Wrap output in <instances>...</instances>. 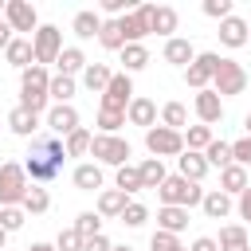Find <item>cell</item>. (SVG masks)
Masks as SVG:
<instances>
[{
	"label": "cell",
	"mask_w": 251,
	"mask_h": 251,
	"mask_svg": "<svg viewBox=\"0 0 251 251\" xmlns=\"http://www.w3.org/2000/svg\"><path fill=\"white\" fill-rule=\"evenodd\" d=\"M63 161H67L63 141L51 137V133H39V137H31V153L24 157V173H27V180L47 184V180H55L63 173Z\"/></svg>",
	"instance_id": "1"
},
{
	"label": "cell",
	"mask_w": 251,
	"mask_h": 251,
	"mask_svg": "<svg viewBox=\"0 0 251 251\" xmlns=\"http://www.w3.org/2000/svg\"><path fill=\"white\" fill-rule=\"evenodd\" d=\"M47 82H51V75L39 63H31L27 71H20V110H27V114L39 118L47 110Z\"/></svg>",
	"instance_id": "2"
},
{
	"label": "cell",
	"mask_w": 251,
	"mask_h": 251,
	"mask_svg": "<svg viewBox=\"0 0 251 251\" xmlns=\"http://www.w3.org/2000/svg\"><path fill=\"white\" fill-rule=\"evenodd\" d=\"M157 196H161V204H169V208H200L204 188H200L196 180H184V176L176 173V176H165V180H161Z\"/></svg>",
	"instance_id": "3"
},
{
	"label": "cell",
	"mask_w": 251,
	"mask_h": 251,
	"mask_svg": "<svg viewBox=\"0 0 251 251\" xmlns=\"http://www.w3.org/2000/svg\"><path fill=\"white\" fill-rule=\"evenodd\" d=\"M27 173L20 161H4L0 165V208H20L27 196Z\"/></svg>",
	"instance_id": "4"
},
{
	"label": "cell",
	"mask_w": 251,
	"mask_h": 251,
	"mask_svg": "<svg viewBox=\"0 0 251 251\" xmlns=\"http://www.w3.org/2000/svg\"><path fill=\"white\" fill-rule=\"evenodd\" d=\"M212 90H216L220 98L243 94V90H247V71H243L235 59H220V63H216V75H212Z\"/></svg>",
	"instance_id": "5"
},
{
	"label": "cell",
	"mask_w": 251,
	"mask_h": 251,
	"mask_svg": "<svg viewBox=\"0 0 251 251\" xmlns=\"http://www.w3.org/2000/svg\"><path fill=\"white\" fill-rule=\"evenodd\" d=\"M90 153L98 157V165H129V141L118 133H94L90 137Z\"/></svg>",
	"instance_id": "6"
},
{
	"label": "cell",
	"mask_w": 251,
	"mask_h": 251,
	"mask_svg": "<svg viewBox=\"0 0 251 251\" xmlns=\"http://www.w3.org/2000/svg\"><path fill=\"white\" fill-rule=\"evenodd\" d=\"M31 51H35V63H39V67L55 63L59 51H63V31H59L55 24H39L35 35H31Z\"/></svg>",
	"instance_id": "7"
},
{
	"label": "cell",
	"mask_w": 251,
	"mask_h": 251,
	"mask_svg": "<svg viewBox=\"0 0 251 251\" xmlns=\"http://www.w3.org/2000/svg\"><path fill=\"white\" fill-rule=\"evenodd\" d=\"M145 149L161 161V157H180L184 153V133H176V129H165V126H153V129H145Z\"/></svg>",
	"instance_id": "8"
},
{
	"label": "cell",
	"mask_w": 251,
	"mask_h": 251,
	"mask_svg": "<svg viewBox=\"0 0 251 251\" xmlns=\"http://www.w3.org/2000/svg\"><path fill=\"white\" fill-rule=\"evenodd\" d=\"M216 63H220L216 51H200V55L184 67V82H188L192 90H208V82H212V75H216Z\"/></svg>",
	"instance_id": "9"
},
{
	"label": "cell",
	"mask_w": 251,
	"mask_h": 251,
	"mask_svg": "<svg viewBox=\"0 0 251 251\" xmlns=\"http://www.w3.org/2000/svg\"><path fill=\"white\" fill-rule=\"evenodd\" d=\"M129 102H133V82H129V75L122 71V75H114L110 86L102 90V110H118V114H126Z\"/></svg>",
	"instance_id": "10"
},
{
	"label": "cell",
	"mask_w": 251,
	"mask_h": 251,
	"mask_svg": "<svg viewBox=\"0 0 251 251\" xmlns=\"http://www.w3.org/2000/svg\"><path fill=\"white\" fill-rule=\"evenodd\" d=\"M4 20H8L12 31H31L35 35V27H39V16L27 0H4Z\"/></svg>",
	"instance_id": "11"
},
{
	"label": "cell",
	"mask_w": 251,
	"mask_h": 251,
	"mask_svg": "<svg viewBox=\"0 0 251 251\" xmlns=\"http://www.w3.org/2000/svg\"><path fill=\"white\" fill-rule=\"evenodd\" d=\"M47 129H51V133H59V137L75 133V129H78V110H75L71 102H63V106L55 102V106L47 110Z\"/></svg>",
	"instance_id": "12"
},
{
	"label": "cell",
	"mask_w": 251,
	"mask_h": 251,
	"mask_svg": "<svg viewBox=\"0 0 251 251\" xmlns=\"http://www.w3.org/2000/svg\"><path fill=\"white\" fill-rule=\"evenodd\" d=\"M126 122H129V126H145V129H153V126H157V102L145 98V94H133V102L126 106Z\"/></svg>",
	"instance_id": "13"
},
{
	"label": "cell",
	"mask_w": 251,
	"mask_h": 251,
	"mask_svg": "<svg viewBox=\"0 0 251 251\" xmlns=\"http://www.w3.org/2000/svg\"><path fill=\"white\" fill-rule=\"evenodd\" d=\"M196 118H200V126H216L224 118V102H220V94L212 86L208 90H196Z\"/></svg>",
	"instance_id": "14"
},
{
	"label": "cell",
	"mask_w": 251,
	"mask_h": 251,
	"mask_svg": "<svg viewBox=\"0 0 251 251\" xmlns=\"http://www.w3.org/2000/svg\"><path fill=\"white\" fill-rule=\"evenodd\" d=\"M184 227H188V208H169V204H161V208H157V231L180 235Z\"/></svg>",
	"instance_id": "15"
},
{
	"label": "cell",
	"mask_w": 251,
	"mask_h": 251,
	"mask_svg": "<svg viewBox=\"0 0 251 251\" xmlns=\"http://www.w3.org/2000/svg\"><path fill=\"white\" fill-rule=\"evenodd\" d=\"M216 247H220V251H251V231L239 227V224H227V227L220 231Z\"/></svg>",
	"instance_id": "16"
},
{
	"label": "cell",
	"mask_w": 251,
	"mask_h": 251,
	"mask_svg": "<svg viewBox=\"0 0 251 251\" xmlns=\"http://www.w3.org/2000/svg\"><path fill=\"white\" fill-rule=\"evenodd\" d=\"M220 43L224 47H243L247 43V24L239 20V16H227V20H220Z\"/></svg>",
	"instance_id": "17"
},
{
	"label": "cell",
	"mask_w": 251,
	"mask_h": 251,
	"mask_svg": "<svg viewBox=\"0 0 251 251\" xmlns=\"http://www.w3.org/2000/svg\"><path fill=\"white\" fill-rule=\"evenodd\" d=\"M4 59L12 63V67H20V71H27L31 63H35V51H31V39H24V35H16L8 47H4Z\"/></svg>",
	"instance_id": "18"
},
{
	"label": "cell",
	"mask_w": 251,
	"mask_h": 251,
	"mask_svg": "<svg viewBox=\"0 0 251 251\" xmlns=\"http://www.w3.org/2000/svg\"><path fill=\"white\" fill-rule=\"evenodd\" d=\"M176 165H180V176L184 180H204L208 176V161H204V153H192V149H184L180 157H176Z\"/></svg>",
	"instance_id": "19"
},
{
	"label": "cell",
	"mask_w": 251,
	"mask_h": 251,
	"mask_svg": "<svg viewBox=\"0 0 251 251\" xmlns=\"http://www.w3.org/2000/svg\"><path fill=\"white\" fill-rule=\"evenodd\" d=\"M196 59V47L188 43V39H165V63H173V67H188Z\"/></svg>",
	"instance_id": "20"
},
{
	"label": "cell",
	"mask_w": 251,
	"mask_h": 251,
	"mask_svg": "<svg viewBox=\"0 0 251 251\" xmlns=\"http://www.w3.org/2000/svg\"><path fill=\"white\" fill-rule=\"evenodd\" d=\"M71 180H75V188H82V192H98V188H102V165H98V161H94V165L82 161Z\"/></svg>",
	"instance_id": "21"
},
{
	"label": "cell",
	"mask_w": 251,
	"mask_h": 251,
	"mask_svg": "<svg viewBox=\"0 0 251 251\" xmlns=\"http://www.w3.org/2000/svg\"><path fill=\"white\" fill-rule=\"evenodd\" d=\"M247 184H251V180H247V169H243V165H227V169H220V192L239 196Z\"/></svg>",
	"instance_id": "22"
},
{
	"label": "cell",
	"mask_w": 251,
	"mask_h": 251,
	"mask_svg": "<svg viewBox=\"0 0 251 251\" xmlns=\"http://www.w3.org/2000/svg\"><path fill=\"white\" fill-rule=\"evenodd\" d=\"M126 204H129V196H126L122 188H102V192H98V216H118V220H122Z\"/></svg>",
	"instance_id": "23"
},
{
	"label": "cell",
	"mask_w": 251,
	"mask_h": 251,
	"mask_svg": "<svg viewBox=\"0 0 251 251\" xmlns=\"http://www.w3.org/2000/svg\"><path fill=\"white\" fill-rule=\"evenodd\" d=\"M200 208H204V216H208V220H227V212H231V196H227V192H220V188H212V192H204Z\"/></svg>",
	"instance_id": "24"
},
{
	"label": "cell",
	"mask_w": 251,
	"mask_h": 251,
	"mask_svg": "<svg viewBox=\"0 0 251 251\" xmlns=\"http://www.w3.org/2000/svg\"><path fill=\"white\" fill-rule=\"evenodd\" d=\"M110 78H114V71H110L106 63H86V71H82V86L94 90V94H102V90L110 86Z\"/></svg>",
	"instance_id": "25"
},
{
	"label": "cell",
	"mask_w": 251,
	"mask_h": 251,
	"mask_svg": "<svg viewBox=\"0 0 251 251\" xmlns=\"http://www.w3.org/2000/svg\"><path fill=\"white\" fill-rule=\"evenodd\" d=\"M55 67H59V75L75 78L78 71H86V55H82L78 47H63V51H59V59H55Z\"/></svg>",
	"instance_id": "26"
},
{
	"label": "cell",
	"mask_w": 251,
	"mask_h": 251,
	"mask_svg": "<svg viewBox=\"0 0 251 251\" xmlns=\"http://www.w3.org/2000/svg\"><path fill=\"white\" fill-rule=\"evenodd\" d=\"M8 129H12V133H20V137H31V133H35V129H39V118H35V114H27V110H20V106H16V110H12V114H8Z\"/></svg>",
	"instance_id": "27"
},
{
	"label": "cell",
	"mask_w": 251,
	"mask_h": 251,
	"mask_svg": "<svg viewBox=\"0 0 251 251\" xmlns=\"http://www.w3.org/2000/svg\"><path fill=\"white\" fill-rule=\"evenodd\" d=\"M137 173H141V188H161V180H165V161L145 157V161L137 165Z\"/></svg>",
	"instance_id": "28"
},
{
	"label": "cell",
	"mask_w": 251,
	"mask_h": 251,
	"mask_svg": "<svg viewBox=\"0 0 251 251\" xmlns=\"http://www.w3.org/2000/svg\"><path fill=\"white\" fill-rule=\"evenodd\" d=\"M20 208H24V216H43V212L51 208V196H47V188H39V184H31Z\"/></svg>",
	"instance_id": "29"
},
{
	"label": "cell",
	"mask_w": 251,
	"mask_h": 251,
	"mask_svg": "<svg viewBox=\"0 0 251 251\" xmlns=\"http://www.w3.org/2000/svg\"><path fill=\"white\" fill-rule=\"evenodd\" d=\"M153 31L173 39V31H176V12H173L169 4H153Z\"/></svg>",
	"instance_id": "30"
},
{
	"label": "cell",
	"mask_w": 251,
	"mask_h": 251,
	"mask_svg": "<svg viewBox=\"0 0 251 251\" xmlns=\"http://www.w3.org/2000/svg\"><path fill=\"white\" fill-rule=\"evenodd\" d=\"M122 63H126V75L149 67V51H145V43H126V47H122Z\"/></svg>",
	"instance_id": "31"
},
{
	"label": "cell",
	"mask_w": 251,
	"mask_h": 251,
	"mask_svg": "<svg viewBox=\"0 0 251 251\" xmlns=\"http://www.w3.org/2000/svg\"><path fill=\"white\" fill-rule=\"evenodd\" d=\"M204 161H208V169H227L231 165V141H216L212 137V145L204 149Z\"/></svg>",
	"instance_id": "32"
},
{
	"label": "cell",
	"mask_w": 251,
	"mask_h": 251,
	"mask_svg": "<svg viewBox=\"0 0 251 251\" xmlns=\"http://www.w3.org/2000/svg\"><path fill=\"white\" fill-rule=\"evenodd\" d=\"M71 27H75V35H78V39H94V35H98V27H102V16H98V12H78Z\"/></svg>",
	"instance_id": "33"
},
{
	"label": "cell",
	"mask_w": 251,
	"mask_h": 251,
	"mask_svg": "<svg viewBox=\"0 0 251 251\" xmlns=\"http://www.w3.org/2000/svg\"><path fill=\"white\" fill-rule=\"evenodd\" d=\"M90 137H94V133H90V129H82V126H78L75 133H67V137H63L67 157H82V153H90Z\"/></svg>",
	"instance_id": "34"
},
{
	"label": "cell",
	"mask_w": 251,
	"mask_h": 251,
	"mask_svg": "<svg viewBox=\"0 0 251 251\" xmlns=\"http://www.w3.org/2000/svg\"><path fill=\"white\" fill-rule=\"evenodd\" d=\"M98 43H102L106 51H122V47H126V39H122V31H118V20H102V27H98Z\"/></svg>",
	"instance_id": "35"
},
{
	"label": "cell",
	"mask_w": 251,
	"mask_h": 251,
	"mask_svg": "<svg viewBox=\"0 0 251 251\" xmlns=\"http://www.w3.org/2000/svg\"><path fill=\"white\" fill-rule=\"evenodd\" d=\"M208 145H212V126H188V133H184V149L204 153Z\"/></svg>",
	"instance_id": "36"
},
{
	"label": "cell",
	"mask_w": 251,
	"mask_h": 251,
	"mask_svg": "<svg viewBox=\"0 0 251 251\" xmlns=\"http://www.w3.org/2000/svg\"><path fill=\"white\" fill-rule=\"evenodd\" d=\"M71 94H75V78H67V75H55V78L47 82V98H55L59 106H63V102H71Z\"/></svg>",
	"instance_id": "37"
},
{
	"label": "cell",
	"mask_w": 251,
	"mask_h": 251,
	"mask_svg": "<svg viewBox=\"0 0 251 251\" xmlns=\"http://www.w3.org/2000/svg\"><path fill=\"white\" fill-rule=\"evenodd\" d=\"M184 122H188V110H184L180 102H169V106L161 110V126H165V129H176V133H180Z\"/></svg>",
	"instance_id": "38"
},
{
	"label": "cell",
	"mask_w": 251,
	"mask_h": 251,
	"mask_svg": "<svg viewBox=\"0 0 251 251\" xmlns=\"http://www.w3.org/2000/svg\"><path fill=\"white\" fill-rule=\"evenodd\" d=\"M75 231H78L82 239H94V235H102V216H98V212H78V220H75Z\"/></svg>",
	"instance_id": "39"
},
{
	"label": "cell",
	"mask_w": 251,
	"mask_h": 251,
	"mask_svg": "<svg viewBox=\"0 0 251 251\" xmlns=\"http://www.w3.org/2000/svg\"><path fill=\"white\" fill-rule=\"evenodd\" d=\"M118 188L129 196V192H141V173H137V165H122L118 169Z\"/></svg>",
	"instance_id": "40"
},
{
	"label": "cell",
	"mask_w": 251,
	"mask_h": 251,
	"mask_svg": "<svg viewBox=\"0 0 251 251\" xmlns=\"http://www.w3.org/2000/svg\"><path fill=\"white\" fill-rule=\"evenodd\" d=\"M126 126V114L118 110H98V133H118Z\"/></svg>",
	"instance_id": "41"
},
{
	"label": "cell",
	"mask_w": 251,
	"mask_h": 251,
	"mask_svg": "<svg viewBox=\"0 0 251 251\" xmlns=\"http://www.w3.org/2000/svg\"><path fill=\"white\" fill-rule=\"evenodd\" d=\"M145 220H149V208H145V204H137V200H129V204H126V212H122V224H126V227H141Z\"/></svg>",
	"instance_id": "42"
},
{
	"label": "cell",
	"mask_w": 251,
	"mask_h": 251,
	"mask_svg": "<svg viewBox=\"0 0 251 251\" xmlns=\"http://www.w3.org/2000/svg\"><path fill=\"white\" fill-rule=\"evenodd\" d=\"M27 224V216H24V208H0V227L12 235V231H20Z\"/></svg>",
	"instance_id": "43"
},
{
	"label": "cell",
	"mask_w": 251,
	"mask_h": 251,
	"mask_svg": "<svg viewBox=\"0 0 251 251\" xmlns=\"http://www.w3.org/2000/svg\"><path fill=\"white\" fill-rule=\"evenodd\" d=\"M82 243H86V239H82L75 227H63L59 239H55V251H82Z\"/></svg>",
	"instance_id": "44"
},
{
	"label": "cell",
	"mask_w": 251,
	"mask_h": 251,
	"mask_svg": "<svg viewBox=\"0 0 251 251\" xmlns=\"http://www.w3.org/2000/svg\"><path fill=\"white\" fill-rule=\"evenodd\" d=\"M149 251H188V247H180V239H176V235H169V231H153Z\"/></svg>",
	"instance_id": "45"
},
{
	"label": "cell",
	"mask_w": 251,
	"mask_h": 251,
	"mask_svg": "<svg viewBox=\"0 0 251 251\" xmlns=\"http://www.w3.org/2000/svg\"><path fill=\"white\" fill-rule=\"evenodd\" d=\"M231 165H251V137H239V141H231Z\"/></svg>",
	"instance_id": "46"
},
{
	"label": "cell",
	"mask_w": 251,
	"mask_h": 251,
	"mask_svg": "<svg viewBox=\"0 0 251 251\" xmlns=\"http://www.w3.org/2000/svg\"><path fill=\"white\" fill-rule=\"evenodd\" d=\"M204 16H212V20H227V16H231V0H204Z\"/></svg>",
	"instance_id": "47"
},
{
	"label": "cell",
	"mask_w": 251,
	"mask_h": 251,
	"mask_svg": "<svg viewBox=\"0 0 251 251\" xmlns=\"http://www.w3.org/2000/svg\"><path fill=\"white\" fill-rule=\"evenodd\" d=\"M102 12H110V16L118 20V16H126V12H133V8H129V0H102Z\"/></svg>",
	"instance_id": "48"
},
{
	"label": "cell",
	"mask_w": 251,
	"mask_h": 251,
	"mask_svg": "<svg viewBox=\"0 0 251 251\" xmlns=\"http://www.w3.org/2000/svg\"><path fill=\"white\" fill-rule=\"evenodd\" d=\"M235 208H239V220H247V224H251V184L239 192V204H235Z\"/></svg>",
	"instance_id": "49"
},
{
	"label": "cell",
	"mask_w": 251,
	"mask_h": 251,
	"mask_svg": "<svg viewBox=\"0 0 251 251\" xmlns=\"http://www.w3.org/2000/svg\"><path fill=\"white\" fill-rule=\"evenodd\" d=\"M110 247H114V243H110L106 235H94V239H86V243H82V251H110Z\"/></svg>",
	"instance_id": "50"
},
{
	"label": "cell",
	"mask_w": 251,
	"mask_h": 251,
	"mask_svg": "<svg viewBox=\"0 0 251 251\" xmlns=\"http://www.w3.org/2000/svg\"><path fill=\"white\" fill-rule=\"evenodd\" d=\"M188 251H220V247H216V239H212V235H200V239H192V247H188Z\"/></svg>",
	"instance_id": "51"
},
{
	"label": "cell",
	"mask_w": 251,
	"mask_h": 251,
	"mask_svg": "<svg viewBox=\"0 0 251 251\" xmlns=\"http://www.w3.org/2000/svg\"><path fill=\"white\" fill-rule=\"evenodd\" d=\"M12 39H16V35H12V27H8V20H0V51H4V47H8Z\"/></svg>",
	"instance_id": "52"
},
{
	"label": "cell",
	"mask_w": 251,
	"mask_h": 251,
	"mask_svg": "<svg viewBox=\"0 0 251 251\" xmlns=\"http://www.w3.org/2000/svg\"><path fill=\"white\" fill-rule=\"evenodd\" d=\"M27 251H55V243H31Z\"/></svg>",
	"instance_id": "53"
},
{
	"label": "cell",
	"mask_w": 251,
	"mask_h": 251,
	"mask_svg": "<svg viewBox=\"0 0 251 251\" xmlns=\"http://www.w3.org/2000/svg\"><path fill=\"white\" fill-rule=\"evenodd\" d=\"M4 243H8V231H4V227H0V251H4Z\"/></svg>",
	"instance_id": "54"
},
{
	"label": "cell",
	"mask_w": 251,
	"mask_h": 251,
	"mask_svg": "<svg viewBox=\"0 0 251 251\" xmlns=\"http://www.w3.org/2000/svg\"><path fill=\"white\" fill-rule=\"evenodd\" d=\"M243 126H247V137H251V114H247V118H243Z\"/></svg>",
	"instance_id": "55"
},
{
	"label": "cell",
	"mask_w": 251,
	"mask_h": 251,
	"mask_svg": "<svg viewBox=\"0 0 251 251\" xmlns=\"http://www.w3.org/2000/svg\"><path fill=\"white\" fill-rule=\"evenodd\" d=\"M110 251H133V247H110Z\"/></svg>",
	"instance_id": "56"
},
{
	"label": "cell",
	"mask_w": 251,
	"mask_h": 251,
	"mask_svg": "<svg viewBox=\"0 0 251 251\" xmlns=\"http://www.w3.org/2000/svg\"><path fill=\"white\" fill-rule=\"evenodd\" d=\"M247 43H251V27H247Z\"/></svg>",
	"instance_id": "57"
}]
</instances>
